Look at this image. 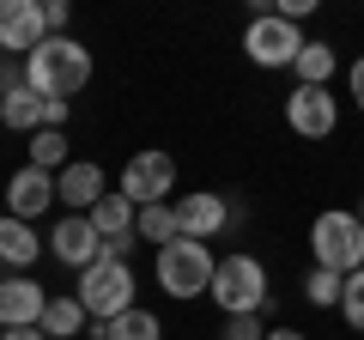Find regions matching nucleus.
Returning a JSON list of instances; mask_svg holds the SVG:
<instances>
[{
	"mask_svg": "<svg viewBox=\"0 0 364 340\" xmlns=\"http://www.w3.org/2000/svg\"><path fill=\"white\" fill-rule=\"evenodd\" d=\"M134 286H140V280H134V267L116 262V255H104V262H91L85 274H79V292H73V298L85 304L91 322L104 328V322H116V316L134 310Z\"/></svg>",
	"mask_w": 364,
	"mask_h": 340,
	"instance_id": "5",
	"label": "nucleus"
},
{
	"mask_svg": "<svg viewBox=\"0 0 364 340\" xmlns=\"http://www.w3.org/2000/svg\"><path fill=\"white\" fill-rule=\"evenodd\" d=\"M340 292H346V280L328 274V267H310V274H304V298H310L316 310H340Z\"/></svg>",
	"mask_w": 364,
	"mask_h": 340,
	"instance_id": "23",
	"label": "nucleus"
},
{
	"mask_svg": "<svg viewBox=\"0 0 364 340\" xmlns=\"http://www.w3.org/2000/svg\"><path fill=\"white\" fill-rule=\"evenodd\" d=\"M219 340H267V322L261 316H225Z\"/></svg>",
	"mask_w": 364,
	"mask_h": 340,
	"instance_id": "25",
	"label": "nucleus"
},
{
	"mask_svg": "<svg viewBox=\"0 0 364 340\" xmlns=\"http://www.w3.org/2000/svg\"><path fill=\"white\" fill-rule=\"evenodd\" d=\"M0 122L13 134H43V97L31 92V85H18V92L0 97Z\"/></svg>",
	"mask_w": 364,
	"mask_h": 340,
	"instance_id": "19",
	"label": "nucleus"
},
{
	"mask_svg": "<svg viewBox=\"0 0 364 340\" xmlns=\"http://www.w3.org/2000/svg\"><path fill=\"white\" fill-rule=\"evenodd\" d=\"M25 164H37V170H49V176H61L73 158H67V134L61 128H43V134H31V158Z\"/></svg>",
	"mask_w": 364,
	"mask_h": 340,
	"instance_id": "21",
	"label": "nucleus"
},
{
	"mask_svg": "<svg viewBox=\"0 0 364 340\" xmlns=\"http://www.w3.org/2000/svg\"><path fill=\"white\" fill-rule=\"evenodd\" d=\"M213 304H219L225 316H267L273 292H267V267L249 255V249H231V255H219V274H213Z\"/></svg>",
	"mask_w": 364,
	"mask_h": 340,
	"instance_id": "3",
	"label": "nucleus"
},
{
	"mask_svg": "<svg viewBox=\"0 0 364 340\" xmlns=\"http://www.w3.org/2000/svg\"><path fill=\"white\" fill-rule=\"evenodd\" d=\"M49 255H55L61 267H73V274H85L91 262H104V237L91 231L85 213H61L55 231H49Z\"/></svg>",
	"mask_w": 364,
	"mask_h": 340,
	"instance_id": "10",
	"label": "nucleus"
},
{
	"mask_svg": "<svg viewBox=\"0 0 364 340\" xmlns=\"http://www.w3.org/2000/svg\"><path fill=\"white\" fill-rule=\"evenodd\" d=\"M304 43H310L304 25H291V18H279V13H255L249 31H243V55L255 67H298Z\"/></svg>",
	"mask_w": 364,
	"mask_h": 340,
	"instance_id": "6",
	"label": "nucleus"
},
{
	"mask_svg": "<svg viewBox=\"0 0 364 340\" xmlns=\"http://www.w3.org/2000/svg\"><path fill=\"white\" fill-rule=\"evenodd\" d=\"M97 340H164V322H158L152 310H140V304H134L128 316H116V322L97 328Z\"/></svg>",
	"mask_w": 364,
	"mask_h": 340,
	"instance_id": "20",
	"label": "nucleus"
},
{
	"mask_svg": "<svg viewBox=\"0 0 364 340\" xmlns=\"http://www.w3.org/2000/svg\"><path fill=\"white\" fill-rule=\"evenodd\" d=\"M134 231H140V243H152V249H164V243H176V207H140V219H134Z\"/></svg>",
	"mask_w": 364,
	"mask_h": 340,
	"instance_id": "22",
	"label": "nucleus"
},
{
	"mask_svg": "<svg viewBox=\"0 0 364 340\" xmlns=\"http://www.w3.org/2000/svg\"><path fill=\"white\" fill-rule=\"evenodd\" d=\"M85 219H91V231L104 237V243H122V237H140V231H134V219H140V207H134L128 195H104L97 207L85 213Z\"/></svg>",
	"mask_w": 364,
	"mask_h": 340,
	"instance_id": "16",
	"label": "nucleus"
},
{
	"mask_svg": "<svg viewBox=\"0 0 364 340\" xmlns=\"http://www.w3.org/2000/svg\"><path fill=\"white\" fill-rule=\"evenodd\" d=\"M352 104L364 110V55H358V61H352Z\"/></svg>",
	"mask_w": 364,
	"mask_h": 340,
	"instance_id": "29",
	"label": "nucleus"
},
{
	"mask_svg": "<svg viewBox=\"0 0 364 340\" xmlns=\"http://www.w3.org/2000/svg\"><path fill=\"white\" fill-rule=\"evenodd\" d=\"M18 85H25V61H18V55H0V97L18 92Z\"/></svg>",
	"mask_w": 364,
	"mask_h": 340,
	"instance_id": "26",
	"label": "nucleus"
},
{
	"mask_svg": "<svg viewBox=\"0 0 364 340\" xmlns=\"http://www.w3.org/2000/svg\"><path fill=\"white\" fill-rule=\"evenodd\" d=\"M286 128L298 140H328L340 128V97L334 85H291L286 92Z\"/></svg>",
	"mask_w": 364,
	"mask_h": 340,
	"instance_id": "8",
	"label": "nucleus"
},
{
	"mask_svg": "<svg viewBox=\"0 0 364 340\" xmlns=\"http://www.w3.org/2000/svg\"><path fill=\"white\" fill-rule=\"evenodd\" d=\"M67 116H73V104H61V97H43V128H61V134H67Z\"/></svg>",
	"mask_w": 364,
	"mask_h": 340,
	"instance_id": "28",
	"label": "nucleus"
},
{
	"mask_svg": "<svg viewBox=\"0 0 364 340\" xmlns=\"http://www.w3.org/2000/svg\"><path fill=\"white\" fill-rule=\"evenodd\" d=\"M25 85L37 97H61V104H73V97L91 85V49L79 37H43L37 49L25 55Z\"/></svg>",
	"mask_w": 364,
	"mask_h": 340,
	"instance_id": "1",
	"label": "nucleus"
},
{
	"mask_svg": "<svg viewBox=\"0 0 364 340\" xmlns=\"http://www.w3.org/2000/svg\"><path fill=\"white\" fill-rule=\"evenodd\" d=\"M310 255H316V267H328V274H358L364 267V219L358 213H346V207H328V213H316L310 219Z\"/></svg>",
	"mask_w": 364,
	"mask_h": 340,
	"instance_id": "4",
	"label": "nucleus"
},
{
	"mask_svg": "<svg viewBox=\"0 0 364 340\" xmlns=\"http://www.w3.org/2000/svg\"><path fill=\"white\" fill-rule=\"evenodd\" d=\"M213 274H219V255H213V243L176 237V243L158 249V292H164V298H176V304L207 298V292H213Z\"/></svg>",
	"mask_w": 364,
	"mask_h": 340,
	"instance_id": "2",
	"label": "nucleus"
},
{
	"mask_svg": "<svg viewBox=\"0 0 364 340\" xmlns=\"http://www.w3.org/2000/svg\"><path fill=\"white\" fill-rule=\"evenodd\" d=\"M0 213H6V201H0Z\"/></svg>",
	"mask_w": 364,
	"mask_h": 340,
	"instance_id": "33",
	"label": "nucleus"
},
{
	"mask_svg": "<svg viewBox=\"0 0 364 340\" xmlns=\"http://www.w3.org/2000/svg\"><path fill=\"white\" fill-rule=\"evenodd\" d=\"M49 310V292L31 274H6L0 280V328H37Z\"/></svg>",
	"mask_w": 364,
	"mask_h": 340,
	"instance_id": "13",
	"label": "nucleus"
},
{
	"mask_svg": "<svg viewBox=\"0 0 364 340\" xmlns=\"http://www.w3.org/2000/svg\"><path fill=\"white\" fill-rule=\"evenodd\" d=\"M43 18H49V37H67V18H73V6H67V0H43Z\"/></svg>",
	"mask_w": 364,
	"mask_h": 340,
	"instance_id": "27",
	"label": "nucleus"
},
{
	"mask_svg": "<svg viewBox=\"0 0 364 340\" xmlns=\"http://www.w3.org/2000/svg\"><path fill=\"white\" fill-rule=\"evenodd\" d=\"M0 201H6V213H13V219H43V213L49 207H61V201H55V176L49 170H37V164H18L13 176H6V188H0Z\"/></svg>",
	"mask_w": 364,
	"mask_h": 340,
	"instance_id": "11",
	"label": "nucleus"
},
{
	"mask_svg": "<svg viewBox=\"0 0 364 340\" xmlns=\"http://www.w3.org/2000/svg\"><path fill=\"white\" fill-rule=\"evenodd\" d=\"M298 85H334V73H340V55H334V43H322V37H310L304 43V55H298Z\"/></svg>",
	"mask_w": 364,
	"mask_h": 340,
	"instance_id": "18",
	"label": "nucleus"
},
{
	"mask_svg": "<svg viewBox=\"0 0 364 340\" xmlns=\"http://www.w3.org/2000/svg\"><path fill=\"white\" fill-rule=\"evenodd\" d=\"M91 316H85V304L73 298V292H61V298H49V310H43V334L49 340H79V328H85Z\"/></svg>",
	"mask_w": 364,
	"mask_h": 340,
	"instance_id": "17",
	"label": "nucleus"
},
{
	"mask_svg": "<svg viewBox=\"0 0 364 340\" xmlns=\"http://www.w3.org/2000/svg\"><path fill=\"white\" fill-rule=\"evenodd\" d=\"M0 340H49V334H43V328H6Z\"/></svg>",
	"mask_w": 364,
	"mask_h": 340,
	"instance_id": "30",
	"label": "nucleus"
},
{
	"mask_svg": "<svg viewBox=\"0 0 364 340\" xmlns=\"http://www.w3.org/2000/svg\"><path fill=\"white\" fill-rule=\"evenodd\" d=\"M267 340H310V334H298V328H267Z\"/></svg>",
	"mask_w": 364,
	"mask_h": 340,
	"instance_id": "31",
	"label": "nucleus"
},
{
	"mask_svg": "<svg viewBox=\"0 0 364 340\" xmlns=\"http://www.w3.org/2000/svg\"><path fill=\"white\" fill-rule=\"evenodd\" d=\"M176 207V231L182 237H195V243H213L219 231H231L243 213L231 207V195H213V188H200V195H182V201H170Z\"/></svg>",
	"mask_w": 364,
	"mask_h": 340,
	"instance_id": "9",
	"label": "nucleus"
},
{
	"mask_svg": "<svg viewBox=\"0 0 364 340\" xmlns=\"http://www.w3.org/2000/svg\"><path fill=\"white\" fill-rule=\"evenodd\" d=\"M43 249H49V237H37L25 219H13V213H0V262L13 267V274H31Z\"/></svg>",
	"mask_w": 364,
	"mask_h": 340,
	"instance_id": "15",
	"label": "nucleus"
},
{
	"mask_svg": "<svg viewBox=\"0 0 364 340\" xmlns=\"http://www.w3.org/2000/svg\"><path fill=\"white\" fill-rule=\"evenodd\" d=\"M43 37H49L43 0H0V55H18L25 61Z\"/></svg>",
	"mask_w": 364,
	"mask_h": 340,
	"instance_id": "12",
	"label": "nucleus"
},
{
	"mask_svg": "<svg viewBox=\"0 0 364 340\" xmlns=\"http://www.w3.org/2000/svg\"><path fill=\"white\" fill-rule=\"evenodd\" d=\"M340 316H346V328H358V334H364V267H358V274H346V292H340Z\"/></svg>",
	"mask_w": 364,
	"mask_h": 340,
	"instance_id": "24",
	"label": "nucleus"
},
{
	"mask_svg": "<svg viewBox=\"0 0 364 340\" xmlns=\"http://www.w3.org/2000/svg\"><path fill=\"white\" fill-rule=\"evenodd\" d=\"M170 188H176V158L158 152V146H146V152H134L128 164H122L116 195H128L134 207H164Z\"/></svg>",
	"mask_w": 364,
	"mask_h": 340,
	"instance_id": "7",
	"label": "nucleus"
},
{
	"mask_svg": "<svg viewBox=\"0 0 364 340\" xmlns=\"http://www.w3.org/2000/svg\"><path fill=\"white\" fill-rule=\"evenodd\" d=\"M104 195H109L104 164H91V158H73V164H67L61 176H55V201H61L67 213H91Z\"/></svg>",
	"mask_w": 364,
	"mask_h": 340,
	"instance_id": "14",
	"label": "nucleus"
},
{
	"mask_svg": "<svg viewBox=\"0 0 364 340\" xmlns=\"http://www.w3.org/2000/svg\"><path fill=\"white\" fill-rule=\"evenodd\" d=\"M358 219H364V195H358Z\"/></svg>",
	"mask_w": 364,
	"mask_h": 340,
	"instance_id": "32",
	"label": "nucleus"
}]
</instances>
